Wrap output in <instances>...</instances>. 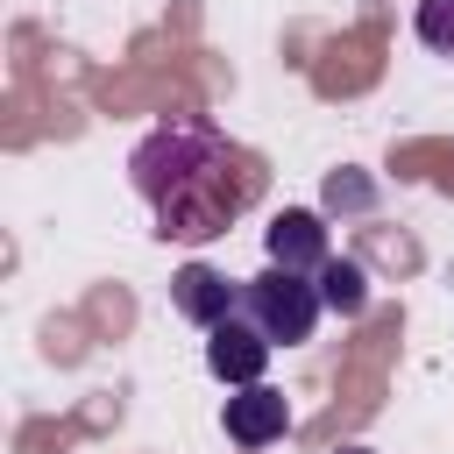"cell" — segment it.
<instances>
[{
    "instance_id": "1",
    "label": "cell",
    "mask_w": 454,
    "mask_h": 454,
    "mask_svg": "<svg viewBox=\"0 0 454 454\" xmlns=\"http://www.w3.org/2000/svg\"><path fill=\"white\" fill-rule=\"evenodd\" d=\"M128 184L142 192V206L156 213L163 241H213L227 234L248 199H255V170L248 156L199 114H170L156 121L135 156H128Z\"/></svg>"
},
{
    "instance_id": "2",
    "label": "cell",
    "mask_w": 454,
    "mask_h": 454,
    "mask_svg": "<svg viewBox=\"0 0 454 454\" xmlns=\"http://www.w3.org/2000/svg\"><path fill=\"white\" fill-rule=\"evenodd\" d=\"M241 312H248L277 348H298V340H312V326H319L326 298H319V277L270 262L262 277H248V284H241Z\"/></svg>"
},
{
    "instance_id": "3",
    "label": "cell",
    "mask_w": 454,
    "mask_h": 454,
    "mask_svg": "<svg viewBox=\"0 0 454 454\" xmlns=\"http://www.w3.org/2000/svg\"><path fill=\"white\" fill-rule=\"evenodd\" d=\"M270 355H277V340H270V333H262L248 312H227L220 326H206V369H213L227 390H241V383H262Z\"/></svg>"
},
{
    "instance_id": "4",
    "label": "cell",
    "mask_w": 454,
    "mask_h": 454,
    "mask_svg": "<svg viewBox=\"0 0 454 454\" xmlns=\"http://www.w3.org/2000/svg\"><path fill=\"white\" fill-rule=\"evenodd\" d=\"M262 248H270V262H284V270H305V277H319V270H326V255H333V241H326V220H319L312 206H284V213L262 227Z\"/></svg>"
},
{
    "instance_id": "5",
    "label": "cell",
    "mask_w": 454,
    "mask_h": 454,
    "mask_svg": "<svg viewBox=\"0 0 454 454\" xmlns=\"http://www.w3.org/2000/svg\"><path fill=\"white\" fill-rule=\"evenodd\" d=\"M170 312L192 319V326H220L227 312H241V284L220 277L213 262H184V270L170 277Z\"/></svg>"
},
{
    "instance_id": "6",
    "label": "cell",
    "mask_w": 454,
    "mask_h": 454,
    "mask_svg": "<svg viewBox=\"0 0 454 454\" xmlns=\"http://www.w3.org/2000/svg\"><path fill=\"white\" fill-rule=\"evenodd\" d=\"M220 426H227L234 447H270V440L291 433V404H284V390H270V383H241V390L227 397V411H220Z\"/></svg>"
},
{
    "instance_id": "7",
    "label": "cell",
    "mask_w": 454,
    "mask_h": 454,
    "mask_svg": "<svg viewBox=\"0 0 454 454\" xmlns=\"http://www.w3.org/2000/svg\"><path fill=\"white\" fill-rule=\"evenodd\" d=\"M319 298H326V312L362 319V312H369V270H362L355 255H326V270H319Z\"/></svg>"
},
{
    "instance_id": "8",
    "label": "cell",
    "mask_w": 454,
    "mask_h": 454,
    "mask_svg": "<svg viewBox=\"0 0 454 454\" xmlns=\"http://www.w3.org/2000/svg\"><path fill=\"white\" fill-rule=\"evenodd\" d=\"M419 43L454 57V0H419Z\"/></svg>"
},
{
    "instance_id": "9",
    "label": "cell",
    "mask_w": 454,
    "mask_h": 454,
    "mask_svg": "<svg viewBox=\"0 0 454 454\" xmlns=\"http://www.w3.org/2000/svg\"><path fill=\"white\" fill-rule=\"evenodd\" d=\"M340 454H369V447H340Z\"/></svg>"
}]
</instances>
